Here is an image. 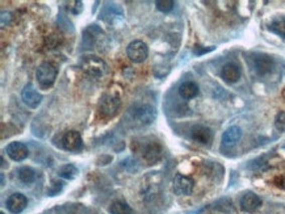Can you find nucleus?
I'll return each mask as SVG.
<instances>
[{"label": "nucleus", "mask_w": 285, "mask_h": 214, "mask_svg": "<svg viewBox=\"0 0 285 214\" xmlns=\"http://www.w3.org/2000/svg\"><path fill=\"white\" fill-rule=\"evenodd\" d=\"M239 204H241V207L244 211L254 213V211H256L260 207L261 198L259 197L258 194L254 193V192H247V193H244L242 196Z\"/></svg>", "instance_id": "12"}, {"label": "nucleus", "mask_w": 285, "mask_h": 214, "mask_svg": "<svg viewBox=\"0 0 285 214\" xmlns=\"http://www.w3.org/2000/svg\"><path fill=\"white\" fill-rule=\"evenodd\" d=\"M58 175L61 177H65V179H68V180H71L74 179L76 175H78V168L72 164H65V166H62L58 171Z\"/></svg>", "instance_id": "21"}, {"label": "nucleus", "mask_w": 285, "mask_h": 214, "mask_svg": "<svg viewBox=\"0 0 285 214\" xmlns=\"http://www.w3.org/2000/svg\"><path fill=\"white\" fill-rule=\"evenodd\" d=\"M173 6H175V3H173L172 0H156L155 2L156 10L163 12V14H167V12L172 11Z\"/></svg>", "instance_id": "22"}, {"label": "nucleus", "mask_w": 285, "mask_h": 214, "mask_svg": "<svg viewBox=\"0 0 285 214\" xmlns=\"http://www.w3.org/2000/svg\"><path fill=\"white\" fill-rule=\"evenodd\" d=\"M160 157H162V147L159 143L154 142V141L145 145V147L142 149V158L145 159V162H147V164L156 163Z\"/></svg>", "instance_id": "11"}, {"label": "nucleus", "mask_w": 285, "mask_h": 214, "mask_svg": "<svg viewBox=\"0 0 285 214\" xmlns=\"http://www.w3.org/2000/svg\"><path fill=\"white\" fill-rule=\"evenodd\" d=\"M275 126L278 132H285V112H280L276 115Z\"/></svg>", "instance_id": "23"}, {"label": "nucleus", "mask_w": 285, "mask_h": 214, "mask_svg": "<svg viewBox=\"0 0 285 214\" xmlns=\"http://www.w3.org/2000/svg\"><path fill=\"white\" fill-rule=\"evenodd\" d=\"M191 137L195 142L201 143V145H209L213 138L211 129L204 125H195L191 129Z\"/></svg>", "instance_id": "15"}, {"label": "nucleus", "mask_w": 285, "mask_h": 214, "mask_svg": "<svg viewBox=\"0 0 285 214\" xmlns=\"http://www.w3.org/2000/svg\"><path fill=\"white\" fill-rule=\"evenodd\" d=\"M221 78L226 83H235L241 79V68L234 63H226L221 68Z\"/></svg>", "instance_id": "16"}, {"label": "nucleus", "mask_w": 285, "mask_h": 214, "mask_svg": "<svg viewBox=\"0 0 285 214\" xmlns=\"http://www.w3.org/2000/svg\"><path fill=\"white\" fill-rule=\"evenodd\" d=\"M199 93V85L194 82H184L179 87V95L183 99H194Z\"/></svg>", "instance_id": "17"}, {"label": "nucleus", "mask_w": 285, "mask_h": 214, "mask_svg": "<svg viewBox=\"0 0 285 214\" xmlns=\"http://www.w3.org/2000/svg\"><path fill=\"white\" fill-rule=\"evenodd\" d=\"M241 128H239V126H230V128L225 130V133L222 134V146L226 147V149H231V147H234L235 145H238V142L241 141Z\"/></svg>", "instance_id": "13"}, {"label": "nucleus", "mask_w": 285, "mask_h": 214, "mask_svg": "<svg viewBox=\"0 0 285 214\" xmlns=\"http://www.w3.org/2000/svg\"><path fill=\"white\" fill-rule=\"evenodd\" d=\"M21 99L29 108L36 109L38 108V105L42 101V95L34 88V85L32 83H28L24 87V89H23V92H21Z\"/></svg>", "instance_id": "9"}, {"label": "nucleus", "mask_w": 285, "mask_h": 214, "mask_svg": "<svg viewBox=\"0 0 285 214\" xmlns=\"http://www.w3.org/2000/svg\"><path fill=\"white\" fill-rule=\"evenodd\" d=\"M58 70L54 65H51L49 62H44L38 66L37 71H36V78L42 88H49L54 84L55 79H57Z\"/></svg>", "instance_id": "4"}, {"label": "nucleus", "mask_w": 285, "mask_h": 214, "mask_svg": "<svg viewBox=\"0 0 285 214\" xmlns=\"http://www.w3.org/2000/svg\"><path fill=\"white\" fill-rule=\"evenodd\" d=\"M126 55L133 63H142L149 57V48L143 41H133L126 48Z\"/></svg>", "instance_id": "6"}, {"label": "nucleus", "mask_w": 285, "mask_h": 214, "mask_svg": "<svg viewBox=\"0 0 285 214\" xmlns=\"http://www.w3.org/2000/svg\"><path fill=\"white\" fill-rule=\"evenodd\" d=\"M7 209L14 214H19L24 210L28 205V198L25 197L24 194L21 193H14L11 194L10 197L6 201Z\"/></svg>", "instance_id": "14"}, {"label": "nucleus", "mask_w": 285, "mask_h": 214, "mask_svg": "<svg viewBox=\"0 0 285 214\" xmlns=\"http://www.w3.org/2000/svg\"><path fill=\"white\" fill-rule=\"evenodd\" d=\"M6 153L8 157L15 162H21V160L27 159L29 155V149L25 143L23 142H11L6 147Z\"/></svg>", "instance_id": "10"}, {"label": "nucleus", "mask_w": 285, "mask_h": 214, "mask_svg": "<svg viewBox=\"0 0 285 214\" xmlns=\"http://www.w3.org/2000/svg\"><path fill=\"white\" fill-rule=\"evenodd\" d=\"M61 147L67 151H80L83 147L81 136L75 130L66 132L61 138Z\"/></svg>", "instance_id": "8"}, {"label": "nucleus", "mask_w": 285, "mask_h": 214, "mask_svg": "<svg viewBox=\"0 0 285 214\" xmlns=\"http://www.w3.org/2000/svg\"><path fill=\"white\" fill-rule=\"evenodd\" d=\"M282 187H284V188H285V179H284V184H282Z\"/></svg>", "instance_id": "24"}, {"label": "nucleus", "mask_w": 285, "mask_h": 214, "mask_svg": "<svg viewBox=\"0 0 285 214\" xmlns=\"http://www.w3.org/2000/svg\"><path fill=\"white\" fill-rule=\"evenodd\" d=\"M19 179L20 181H23L24 184H31L33 183L34 179H36V172L32 170L31 167H23L19 170Z\"/></svg>", "instance_id": "20"}, {"label": "nucleus", "mask_w": 285, "mask_h": 214, "mask_svg": "<svg viewBox=\"0 0 285 214\" xmlns=\"http://www.w3.org/2000/svg\"><path fill=\"white\" fill-rule=\"evenodd\" d=\"M120 105H121V101H120L119 96L113 95V93H104L99 102V112L103 117L111 119L117 115Z\"/></svg>", "instance_id": "3"}, {"label": "nucleus", "mask_w": 285, "mask_h": 214, "mask_svg": "<svg viewBox=\"0 0 285 214\" xmlns=\"http://www.w3.org/2000/svg\"><path fill=\"white\" fill-rule=\"evenodd\" d=\"M109 213L111 214H133L132 207L126 204L125 201L117 200L113 201L109 206Z\"/></svg>", "instance_id": "19"}, {"label": "nucleus", "mask_w": 285, "mask_h": 214, "mask_svg": "<svg viewBox=\"0 0 285 214\" xmlns=\"http://www.w3.org/2000/svg\"><path fill=\"white\" fill-rule=\"evenodd\" d=\"M130 115H132V121L134 124H138L141 126L149 125L155 119V108L149 104H139L130 109Z\"/></svg>", "instance_id": "2"}, {"label": "nucleus", "mask_w": 285, "mask_h": 214, "mask_svg": "<svg viewBox=\"0 0 285 214\" xmlns=\"http://www.w3.org/2000/svg\"><path fill=\"white\" fill-rule=\"evenodd\" d=\"M251 63L254 71L259 75V76H265L273 70L275 62L273 58L269 57L263 53H256V54L251 55Z\"/></svg>", "instance_id": "5"}, {"label": "nucleus", "mask_w": 285, "mask_h": 214, "mask_svg": "<svg viewBox=\"0 0 285 214\" xmlns=\"http://www.w3.org/2000/svg\"><path fill=\"white\" fill-rule=\"evenodd\" d=\"M268 29L280 37H285V16H277L269 23Z\"/></svg>", "instance_id": "18"}, {"label": "nucleus", "mask_w": 285, "mask_h": 214, "mask_svg": "<svg viewBox=\"0 0 285 214\" xmlns=\"http://www.w3.org/2000/svg\"><path fill=\"white\" fill-rule=\"evenodd\" d=\"M0 214H4V213H0Z\"/></svg>", "instance_id": "25"}, {"label": "nucleus", "mask_w": 285, "mask_h": 214, "mask_svg": "<svg viewBox=\"0 0 285 214\" xmlns=\"http://www.w3.org/2000/svg\"><path fill=\"white\" fill-rule=\"evenodd\" d=\"M194 187L195 181L192 177L181 175V173H177L175 179H173V192L179 194V196H188V194H191L192 193V190H194Z\"/></svg>", "instance_id": "7"}, {"label": "nucleus", "mask_w": 285, "mask_h": 214, "mask_svg": "<svg viewBox=\"0 0 285 214\" xmlns=\"http://www.w3.org/2000/svg\"><path fill=\"white\" fill-rule=\"evenodd\" d=\"M81 70L92 78H102L103 75H106L108 71V66L102 58L96 55H87L83 57L80 61Z\"/></svg>", "instance_id": "1"}]
</instances>
